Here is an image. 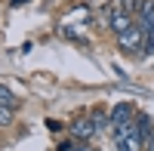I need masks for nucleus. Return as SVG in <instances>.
<instances>
[{"label":"nucleus","instance_id":"nucleus-1","mask_svg":"<svg viewBox=\"0 0 154 151\" xmlns=\"http://www.w3.org/2000/svg\"><path fill=\"white\" fill-rule=\"evenodd\" d=\"M114 142H117V151H142V148H148V139L139 133L136 120L114 127Z\"/></svg>","mask_w":154,"mask_h":151},{"label":"nucleus","instance_id":"nucleus-2","mask_svg":"<svg viewBox=\"0 0 154 151\" xmlns=\"http://www.w3.org/2000/svg\"><path fill=\"white\" fill-rule=\"evenodd\" d=\"M117 49L123 56H139V53H145V31L139 28V25H133L126 34L117 37Z\"/></svg>","mask_w":154,"mask_h":151},{"label":"nucleus","instance_id":"nucleus-3","mask_svg":"<svg viewBox=\"0 0 154 151\" xmlns=\"http://www.w3.org/2000/svg\"><path fill=\"white\" fill-rule=\"evenodd\" d=\"M68 130H71L74 139H80V142H89V139L99 133V127H96V120H93V117H89V120H86V117H77Z\"/></svg>","mask_w":154,"mask_h":151},{"label":"nucleus","instance_id":"nucleus-4","mask_svg":"<svg viewBox=\"0 0 154 151\" xmlns=\"http://www.w3.org/2000/svg\"><path fill=\"white\" fill-rule=\"evenodd\" d=\"M136 105L133 102H117L114 105V111H111V127H120V123H133L136 120Z\"/></svg>","mask_w":154,"mask_h":151},{"label":"nucleus","instance_id":"nucleus-5","mask_svg":"<svg viewBox=\"0 0 154 151\" xmlns=\"http://www.w3.org/2000/svg\"><path fill=\"white\" fill-rule=\"evenodd\" d=\"M133 25H136V22H133V16H130L126 9H114V12H111V19H108V28L117 34V37H120V34H126Z\"/></svg>","mask_w":154,"mask_h":151},{"label":"nucleus","instance_id":"nucleus-6","mask_svg":"<svg viewBox=\"0 0 154 151\" xmlns=\"http://www.w3.org/2000/svg\"><path fill=\"white\" fill-rule=\"evenodd\" d=\"M136 25H139L142 31H151V28H154V0H145V3H142Z\"/></svg>","mask_w":154,"mask_h":151},{"label":"nucleus","instance_id":"nucleus-7","mask_svg":"<svg viewBox=\"0 0 154 151\" xmlns=\"http://www.w3.org/2000/svg\"><path fill=\"white\" fill-rule=\"evenodd\" d=\"M136 127H139V133L148 139V136L154 133V117H151V114H145V111H139V114H136Z\"/></svg>","mask_w":154,"mask_h":151},{"label":"nucleus","instance_id":"nucleus-8","mask_svg":"<svg viewBox=\"0 0 154 151\" xmlns=\"http://www.w3.org/2000/svg\"><path fill=\"white\" fill-rule=\"evenodd\" d=\"M0 105H6V108H16L19 102H16V93L9 90V86H3L0 83Z\"/></svg>","mask_w":154,"mask_h":151},{"label":"nucleus","instance_id":"nucleus-9","mask_svg":"<svg viewBox=\"0 0 154 151\" xmlns=\"http://www.w3.org/2000/svg\"><path fill=\"white\" fill-rule=\"evenodd\" d=\"M59 151H93L86 142H80V139H74V142H65V145H59Z\"/></svg>","mask_w":154,"mask_h":151},{"label":"nucleus","instance_id":"nucleus-10","mask_svg":"<svg viewBox=\"0 0 154 151\" xmlns=\"http://www.w3.org/2000/svg\"><path fill=\"white\" fill-rule=\"evenodd\" d=\"M142 3H145V0H120V9H126L130 16H136V12L142 9Z\"/></svg>","mask_w":154,"mask_h":151},{"label":"nucleus","instance_id":"nucleus-11","mask_svg":"<svg viewBox=\"0 0 154 151\" xmlns=\"http://www.w3.org/2000/svg\"><path fill=\"white\" fill-rule=\"evenodd\" d=\"M9 123H12V108L0 105V127H9Z\"/></svg>","mask_w":154,"mask_h":151},{"label":"nucleus","instance_id":"nucleus-12","mask_svg":"<svg viewBox=\"0 0 154 151\" xmlns=\"http://www.w3.org/2000/svg\"><path fill=\"white\" fill-rule=\"evenodd\" d=\"M145 53H148V56H154V28H151V31H145Z\"/></svg>","mask_w":154,"mask_h":151},{"label":"nucleus","instance_id":"nucleus-13","mask_svg":"<svg viewBox=\"0 0 154 151\" xmlns=\"http://www.w3.org/2000/svg\"><path fill=\"white\" fill-rule=\"evenodd\" d=\"M28 0H9V6H25Z\"/></svg>","mask_w":154,"mask_h":151},{"label":"nucleus","instance_id":"nucleus-14","mask_svg":"<svg viewBox=\"0 0 154 151\" xmlns=\"http://www.w3.org/2000/svg\"><path fill=\"white\" fill-rule=\"evenodd\" d=\"M148 151H154V133L148 136Z\"/></svg>","mask_w":154,"mask_h":151}]
</instances>
